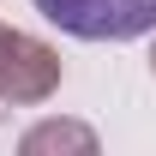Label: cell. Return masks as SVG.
<instances>
[{
	"label": "cell",
	"mask_w": 156,
	"mask_h": 156,
	"mask_svg": "<svg viewBox=\"0 0 156 156\" xmlns=\"http://www.w3.org/2000/svg\"><path fill=\"white\" fill-rule=\"evenodd\" d=\"M36 12L78 42H132L156 30V0H36Z\"/></svg>",
	"instance_id": "cell-1"
}]
</instances>
